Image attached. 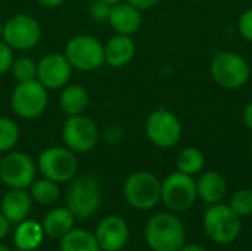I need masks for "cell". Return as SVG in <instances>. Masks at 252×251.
<instances>
[{
  "label": "cell",
  "instance_id": "cell-28",
  "mask_svg": "<svg viewBox=\"0 0 252 251\" xmlns=\"http://www.w3.org/2000/svg\"><path fill=\"white\" fill-rule=\"evenodd\" d=\"M230 209L242 219L252 215V191L250 189H239L230 198Z\"/></svg>",
  "mask_w": 252,
  "mask_h": 251
},
{
  "label": "cell",
  "instance_id": "cell-7",
  "mask_svg": "<svg viewBox=\"0 0 252 251\" xmlns=\"http://www.w3.org/2000/svg\"><path fill=\"white\" fill-rule=\"evenodd\" d=\"M123 194L133 209L151 210L161 201V180L151 172H134L126 179Z\"/></svg>",
  "mask_w": 252,
  "mask_h": 251
},
{
  "label": "cell",
  "instance_id": "cell-2",
  "mask_svg": "<svg viewBox=\"0 0 252 251\" xmlns=\"http://www.w3.org/2000/svg\"><path fill=\"white\" fill-rule=\"evenodd\" d=\"M72 70L92 72L105 65V44L92 34L72 36L63 50Z\"/></svg>",
  "mask_w": 252,
  "mask_h": 251
},
{
  "label": "cell",
  "instance_id": "cell-20",
  "mask_svg": "<svg viewBox=\"0 0 252 251\" xmlns=\"http://www.w3.org/2000/svg\"><path fill=\"white\" fill-rule=\"evenodd\" d=\"M196 192L198 198H201L207 204L221 203L227 192L226 179L217 172H207L199 176L196 180Z\"/></svg>",
  "mask_w": 252,
  "mask_h": 251
},
{
  "label": "cell",
  "instance_id": "cell-11",
  "mask_svg": "<svg viewBox=\"0 0 252 251\" xmlns=\"http://www.w3.org/2000/svg\"><path fill=\"white\" fill-rule=\"evenodd\" d=\"M37 163L27 152L9 151L0 160V179L9 189H27L35 180Z\"/></svg>",
  "mask_w": 252,
  "mask_h": 251
},
{
  "label": "cell",
  "instance_id": "cell-41",
  "mask_svg": "<svg viewBox=\"0 0 252 251\" xmlns=\"http://www.w3.org/2000/svg\"><path fill=\"white\" fill-rule=\"evenodd\" d=\"M250 152H251V155H252V141H251V145H250Z\"/></svg>",
  "mask_w": 252,
  "mask_h": 251
},
{
  "label": "cell",
  "instance_id": "cell-23",
  "mask_svg": "<svg viewBox=\"0 0 252 251\" xmlns=\"http://www.w3.org/2000/svg\"><path fill=\"white\" fill-rule=\"evenodd\" d=\"M61 251H100L93 232L87 229H71L61 238Z\"/></svg>",
  "mask_w": 252,
  "mask_h": 251
},
{
  "label": "cell",
  "instance_id": "cell-16",
  "mask_svg": "<svg viewBox=\"0 0 252 251\" xmlns=\"http://www.w3.org/2000/svg\"><path fill=\"white\" fill-rule=\"evenodd\" d=\"M142 10L130 4L128 1H120L112 4L108 15V24L115 31V34L133 36L142 27Z\"/></svg>",
  "mask_w": 252,
  "mask_h": 251
},
{
  "label": "cell",
  "instance_id": "cell-43",
  "mask_svg": "<svg viewBox=\"0 0 252 251\" xmlns=\"http://www.w3.org/2000/svg\"><path fill=\"white\" fill-rule=\"evenodd\" d=\"M251 191H252V183H251Z\"/></svg>",
  "mask_w": 252,
  "mask_h": 251
},
{
  "label": "cell",
  "instance_id": "cell-12",
  "mask_svg": "<svg viewBox=\"0 0 252 251\" xmlns=\"http://www.w3.org/2000/svg\"><path fill=\"white\" fill-rule=\"evenodd\" d=\"M41 34L40 22L28 13H15L4 21L3 40L13 50L25 52L35 47L41 40Z\"/></svg>",
  "mask_w": 252,
  "mask_h": 251
},
{
  "label": "cell",
  "instance_id": "cell-33",
  "mask_svg": "<svg viewBox=\"0 0 252 251\" xmlns=\"http://www.w3.org/2000/svg\"><path fill=\"white\" fill-rule=\"evenodd\" d=\"M126 1H128L139 10H148V9H152L157 4H159L161 0H126Z\"/></svg>",
  "mask_w": 252,
  "mask_h": 251
},
{
  "label": "cell",
  "instance_id": "cell-35",
  "mask_svg": "<svg viewBox=\"0 0 252 251\" xmlns=\"http://www.w3.org/2000/svg\"><path fill=\"white\" fill-rule=\"evenodd\" d=\"M9 226H10V222L3 216V213L0 212V240H3L7 232H9Z\"/></svg>",
  "mask_w": 252,
  "mask_h": 251
},
{
  "label": "cell",
  "instance_id": "cell-19",
  "mask_svg": "<svg viewBox=\"0 0 252 251\" xmlns=\"http://www.w3.org/2000/svg\"><path fill=\"white\" fill-rule=\"evenodd\" d=\"M90 104V95L86 87L75 83H68L61 89L59 107L66 117L81 115L87 111Z\"/></svg>",
  "mask_w": 252,
  "mask_h": 251
},
{
  "label": "cell",
  "instance_id": "cell-18",
  "mask_svg": "<svg viewBox=\"0 0 252 251\" xmlns=\"http://www.w3.org/2000/svg\"><path fill=\"white\" fill-rule=\"evenodd\" d=\"M136 55V43L131 36L115 34L105 44V64L112 68L128 65Z\"/></svg>",
  "mask_w": 252,
  "mask_h": 251
},
{
  "label": "cell",
  "instance_id": "cell-37",
  "mask_svg": "<svg viewBox=\"0 0 252 251\" xmlns=\"http://www.w3.org/2000/svg\"><path fill=\"white\" fill-rule=\"evenodd\" d=\"M177 251H208L205 247L199 246V244H188V246H183L180 247Z\"/></svg>",
  "mask_w": 252,
  "mask_h": 251
},
{
  "label": "cell",
  "instance_id": "cell-26",
  "mask_svg": "<svg viewBox=\"0 0 252 251\" xmlns=\"http://www.w3.org/2000/svg\"><path fill=\"white\" fill-rule=\"evenodd\" d=\"M19 126L15 120L6 115H0V154L12 151L19 142Z\"/></svg>",
  "mask_w": 252,
  "mask_h": 251
},
{
  "label": "cell",
  "instance_id": "cell-8",
  "mask_svg": "<svg viewBox=\"0 0 252 251\" xmlns=\"http://www.w3.org/2000/svg\"><path fill=\"white\" fill-rule=\"evenodd\" d=\"M211 75L214 81L229 90L244 87L251 77L248 61L235 52H219L211 62Z\"/></svg>",
  "mask_w": 252,
  "mask_h": 251
},
{
  "label": "cell",
  "instance_id": "cell-17",
  "mask_svg": "<svg viewBox=\"0 0 252 251\" xmlns=\"http://www.w3.org/2000/svg\"><path fill=\"white\" fill-rule=\"evenodd\" d=\"M32 207V198L25 189H9L0 204V212L10 223H21L28 219Z\"/></svg>",
  "mask_w": 252,
  "mask_h": 251
},
{
  "label": "cell",
  "instance_id": "cell-24",
  "mask_svg": "<svg viewBox=\"0 0 252 251\" xmlns=\"http://www.w3.org/2000/svg\"><path fill=\"white\" fill-rule=\"evenodd\" d=\"M59 183L41 178V179H35L31 185H30V195L32 198V201L41 204V206H52L58 201L59 198Z\"/></svg>",
  "mask_w": 252,
  "mask_h": 251
},
{
  "label": "cell",
  "instance_id": "cell-14",
  "mask_svg": "<svg viewBox=\"0 0 252 251\" xmlns=\"http://www.w3.org/2000/svg\"><path fill=\"white\" fill-rule=\"evenodd\" d=\"M72 71L74 70L63 53L52 52L38 59L35 78L47 90H61L71 83Z\"/></svg>",
  "mask_w": 252,
  "mask_h": 251
},
{
  "label": "cell",
  "instance_id": "cell-34",
  "mask_svg": "<svg viewBox=\"0 0 252 251\" xmlns=\"http://www.w3.org/2000/svg\"><path fill=\"white\" fill-rule=\"evenodd\" d=\"M244 123L245 126L252 132V101L250 104H247V107L244 108V114H242Z\"/></svg>",
  "mask_w": 252,
  "mask_h": 251
},
{
  "label": "cell",
  "instance_id": "cell-27",
  "mask_svg": "<svg viewBox=\"0 0 252 251\" xmlns=\"http://www.w3.org/2000/svg\"><path fill=\"white\" fill-rule=\"evenodd\" d=\"M10 72L16 83L34 80L37 75V62H34V59L28 56L16 58L10 67Z\"/></svg>",
  "mask_w": 252,
  "mask_h": 251
},
{
  "label": "cell",
  "instance_id": "cell-13",
  "mask_svg": "<svg viewBox=\"0 0 252 251\" xmlns=\"http://www.w3.org/2000/svg\"><path fill=\"white\" fill-rule=\"evenodd\" d=\"M99 136L96 123L84 114L66 117L62 124V142L75 154H87L94 149Z\"/></svg>",
  "mask_w": 252,
  "mask_h": 251
},
{
  "label": "cell",
  "instance_id": "cell-39",
  "mask_svg": "<svg viewBox=\"0 0 252 251\" xmlns=\"http://www.w3.org/2000/svg\"><path fill=\"white\" fill-rule=\"evenodd\" d=\"M3 28H4V21H0V38H3Z\"/></svg>",
  "mask_w": 252,
  "mask_h": 251
},
{
  "label": "cell",
  "instance_id": "cell-30",
  "mask_svg": "<svg viewBox=\"0 0 252 251\" xmlns=\"http://www.w3.org/2000/svg\"><path fill=\"white\" fill-rule=\"evenodd\" d=\"M109 9L111 6L100 1V0H94L90 6H89V15L93 21L97 22H103L108 21V15H109Z\"/></svg>",
  "mask_w": 252,
  "mask_h": 251
},
{
  "label": "cell",
  "instance_id": "cell-31",
  "mask_svg": "<svg viewBox=\"0 0 252 251\" xmlns=\"http://www.w3.org/2000/svg\"><path fill=\"white\" fill-rule=\"evenodd\" d=\"M238 30H239V34H241L247 41H251L252 43V7L251 9H247V10L239 16Z\"/></svg>",
  "mask_w": 252,
  "mask_h": 251
},
{
  "label": "cell",
  "instance_id": "cell-5",
  "mask_svg": "<svg viewBox=\"0 0 252 251\" xmlns=\"http://www.w3.org/2000/svg\"><path fill=\"white\" fill-rule=\"evenodd\" d=\"M49 105V90L37 80L16 83L10 93V107L16 117L34 120L40 117Z\"/></svg>",
  "mask_w": 252,
  "mask_h": 251
},
{
  "label": "cell",
  "instance_id": "cell-40",
  "mask_svg": "<svg viewBox=\"0 0 252 251\" xmlns=\"http://www.w3.org/2000/svg\"><path fill=\"white\" fill-rule=\"evenodd\" d=\"M0 251H12L7 246H4V244H0Z\"/></svg>",
  "mask_w": 252,
  "mask_h": 251
},
{
  "label": "cell",
  "instance_id": "cell-15",
  "mask_svg": "<svg viewBox=\"0 0 252 251\" xmlns=\"http://www.w3.org/2000/svg\"><path fill=\"white\" fill-rule=\"evenodd\" d=\"M94 237L102 251H121L128 243L130 229L120 216H106L96 228Z\"/></svg>",
  "mask_w": 252,
  "mask_h": 251
},
{
  "label": "cell",
  "instance_id": "cell-6",
  "mask_svg": "<svg viewBox=\"0 0 252 251\" xmlns=\"http://www.w3.org/2000/svg\"><path fill=\"white\" fill-rule=\"evenodd\" d=\"M37 170L56 183L71 182L78 170L77 154L63 146H49L37 158Z\"/></svg>",
  "mask_w": 252,
  "mask_h": 251
},
{
  "label": "cell",
  "instance_id": "cell-42",
  "mask_svg": "<svg viewBox=\"0 0 252 251\" xmlns=\"http://www.w3.org/2000/svg\"><path fill=\"white\" fill-rule=\"evenodd\" d=\"M15 251H32V250H15Z\"/></svg>",
  "mask_w": 252,
  "mask_h": 251
},
{
  "label": "cell",
  "instance_id": "cell-1",
  "mask_svg": "<svg viewBox=\"0 0 252 251\" xmlns=\"http://www.w3.org/2000/svg\"><path fill=\"white\" fill-rule=\"evenodd\" d=\"M185 226L173 212L154 215L145 226V241L151 250L177 251L185 246Z\"/></svg>",
  "mask_w": 252,
  "mask_h": 251
},
{
  "label": "cell",
  "instance_id": "cell-4",
  "mask_svg": "<svg viewBox=\"0 0 252 251\" xmlns=\"http://www.w3.org/2000/svg\"><path fill=\"white\" fill-rule=\"evenodd\" d=\"M102 203V188L97 179L80 176L71 180L66 191V207L78 220L93 216Z\"/></svg>",
  "mask_w": 252,
  "mask_h": 251
},
{
  "label": "cell",
  "instance_id": "cell-25",
  "mask_svg": "<svg viewBox=\"0 0 252 251\" xmlns=\"http://www.w3.org/2000/svg\"><path fill=\"white\" fill-rule=\"evenodd\" d=\"M176 166H177L179 172L189 175V176H195L202 172V169L205 166V157L198 148L188 146L179 152Z\"/></svg>",
  "mask_w": 252,
  "mask_h": 251
},
{
  "label": "cell",
  "instance_id": "cell-36",
  "mask_svg": "<svg viewBox=\"0 0 252 251\" xmlns=\"http://www.w3.org/2000/svg\"><path fill=\"white\" fill-rule=\"evenodd\" d=\"M65 0H37V3L46 9H55V7H59Z\"/></svg>",
  "mask_w": 252,
  "mask_h": 251
},
{
  "label": "cell",
  "instance_id": "cell-3",
  "mask_svg": "<svg viewBox=\"0 0 252 251\" xmlns=\"http://www.w3.org/2000/svg\"><path fill=\"white\" fill-rule=\"evenodd\" d=\"M204 231L208 238L220 246L232 244L242 231L241 217L227 204H211L202 219Z\"/></svg>",
  "mask_w": 252,
  "mask_h": 251
},
{
  "label": "cell",
  "instance_id": "cell-29",
  "mask_svg": "<svg viewBox=\"0 0 252 251\" xmlns=\"http://www.w3.org/2000/svg\"><path fill=\"white\" fill-rule=\"evenodd\" d=\"M13 61H15L13 49L3 38H0V74L9 72Z\"/></svg>",
  "mask_w": 252,
  "mask_h": 251
},
{
  "label": "cell",
  "instance_id": "cell-10",
  "mask_svg": "<svg viewBox=\"0 0 252 251\" xmlns=\"http://www.w3.org/2000/svg\"><path fill=\"white\" fill-rule=\"evenodd\" d=\"M145 133L155 146L170 149L180 142L183 127L176 114L167 108H157L145 121Z\"/></svg>",
  "mask_w": 252,
  "mask_h": 251
},
{
  "label": "cell",
  "instance_id": "cell-22",
  "mask_svg": "<svg viewBox=\"0 0 252 251\" xmlns=\"http://www.w3.org/2000/svg\"><path fill=\"white\" fill-rule=\"evenodd\" d=\"M43 238H44V231L41 223L28 219L18 223L13 234V243L18 250L35 251L41 246Z\"/></svg>",
  "mask_w": 252,
  "mask_h": 251
},
{
  "label": "cell",
  "instance_id": "cell-38",
  "mask_svg": "<svg viewBox=\"0 0 252 251\" xmlns=\"http://www.w3.org/2000/svg\"><path fill=\"white\" fill-rule=\"evenodd\" d=\"M100 1H103V3H106V4H109V6H112V4H117V3H120V1H123V0H100Z\"/></svg>",
  "mask_w": 252,
  "mask_h": 251
},
{
  "label": "cell",
  "instance_id": "cell-21",
  "mask_svg": "<svg viewBox=\"0 0 252 251\" xmlns=\"http://www.w3.org/2000/svg\"><path fill=\"white\" fill-rule=\"evenodd\" d=\"M74 222H75V216L69 212L68 207H58L47 212V215L43 217L41 226L44 235L61 240L71 229H74Z\"/></svg>",
  "mask_w": 252,
  "mask_h": 251
},
{
  "label": "cell",
  "instance_id": "cell-9",
  "mask_svg": "<svg viewBox=\"0 0 252 251\" xmlns=\"http://www.w3.org/2000/svg\"><path fill=\"white\" fill-rule=\"evenodd\" d=\"M196 198L198 192L193 176L177 170L161 182V201L173 213L188 212Z\"/></svg>",
  "mask_w": 252,
  "mask_h": 251
},
{
  "label": "cell",
  "instance_id": "cell-32",
  "mask_svg": "<svg viewBox=\"0 0 252 251\" xmlns=\"http://www.w3.org/2000/svg\"><path fill=\"white\" fill-rule=\"evenodd\" d=\"M123 138V130L117 126H111L105 130V139L109 143H118Z\"/></svg>",
  "mask_w": 252,
  "mask_h": 251
}]
</instances>
